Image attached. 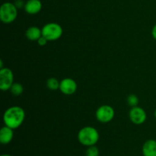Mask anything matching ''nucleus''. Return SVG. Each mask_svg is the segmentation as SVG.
Listing matches in <instances>:
<instances>
[{"label":"nucleus","mask_w":156,"mask_h":156,"mask_svg":"<svg viewBox=\"0 0 156 156\" xmlns=\"http://www.w3.org/2000/svg\"><path fill=\"white\" fill-rule=\"evenodd\" d=\"M127 103L129 106L136 107L139 103V98L136 94H129L127 97Z\"/></svg>","instance_id":"nucleus-16"},{"label":"nucleus","mask_w":156,"mask_h":156,"mask_svg":"<svg viewBox=\"0 0 156 156\" xmlns=\"http://www.w3.org/2000/svg\"><path fill=\"white\" fill-rule=\"evenodd\" d=\"M129 117L132 123L140 125L145 123L147 118L146 112L140 107H133L129 111Z\"/></svg>","instance_id":"nucleus-7"},{"label":"nucleus","mask_w":156,"mask_h":156,"mask_svg":"<svg viewBox=\"0 0 156 156\" xmlns=\"http://www.w3.org/2000/svg\"><path fill=\"white\" fill-rule=\"evenodd\" d=\"M14 75L12 70L9 68H2L0 69V89L3 91L10 90L13 85Z\"/></svg>","instance_id":"nucleus-6"},{"label":"nucleus","mask_w":156,"mask_h":156,"mask_svg":"<svg viewBox=\"0 0 156 156\" xmlns=\"http://www.w3.org/2000/svg\"><path fill=\"white\" fill-rule=\"evenodd\" d=\"M152 37H153L154 39L156 40V24L154 25L153 28H152Z\"/></svg>","instance_id":"nucleus-19"},{"label":"nucleus","mask_w":156,"mask_h":156,"mask_svg":"<svg viewBox=\"0 0 156 156\" xmlns=\"http://www.w3.org/2000/svg\"><path fill=\"white\" fill-rule=\"evenodd\" d=\"M25 34L29 41H37V40L42 36V30L37 27L32 26V27L27 28V30H26Z\"/></svg>","instance_id":"nucleus-12"},{"label":"nucleus","mask_w":156,"mask_h":156,"mask_svg":"<svg viewBox=\"0 0 156 156\" xmlns=\"http://www.w3.org/2000/svg\"><path fill=\"white\" fill-rule=\"evenodd\" d=\"M114 108L110 105H102L98 108L96 111V118L99 122L103 123H109L114 119Z\"/></svg>","instance_id":"nucleus-5"},{"label":"nucleus","mask_w":156,"mask_h":156,"mask_svg":"<svg viewBox=\"0 0 156 156\" xmlns=\"http://www.w3.org/2000/svg\"><path fill=\"white\" fill-rule=\"evenodd\" d=\"M18 16V8L12 2L3 3L0 8V19L4 24L12 23Z\"/></svg>","instance_id":"nucleus-3"},{"label":"nucleus","mask_w":156,"mask_h":156,"mask_svg":"<svg viewBox=\"0 0 156 156\" xmlns=\"http://www.w3.org/2000/svg\"><path fill=\"white\" fill-rule=\"evenodd\" d=\"M143 156H156V140H149L143 146Z\"/></svg>","instance_id":"nucleus-11"},{"label":"nucleus","mask_w":156,"mask_h":156,"mask_svg":"<svg viewBox=\"0 0 156 156\" xmlns=\"http://www.w3.org/2000/svg\"><path fill=\"white\" fill-rule=\"evenodd\" d=\"M15 6L18 8V9H21V8L24 7V5H25V3L23 2V0H16L15 2Z\"/></svg>","instance_id":"nucleus-18"},{"label":"nucleus","mask_w":156,"mask_h":156,"mask_svg":"<svg viewBox=\"0 0 156 156\" xmlns=\"http://www.w3.org/2000/svg\"><path fill=\"white\" fill-rule=\"evenodd\" d=\"M10 91L12 94L15 96H19L24 91V88H23V85L21 84L16 82V83H13L12 86L11 87Z\"/></svg>","instance_id":"nucleus-14"},{"label":"nucleus","mask_w":156,"mask_h":156,"mask_svg":"<svg viewBox=\"0 0 156 156\" xmlns=\"http://www.w3.org/2000/svg\"><path fill=\"white\" fill-rule=\"evenodd\" d=\"M25 119V112L21 107L13 106L8 108L3 115L5 126L15 129L19 127Z\"/></svg>","instance_id":"nucleus-1"},{"label":"nucleus","mask_w":156,"mask_h":156,"mask_svg":"<svg viewBox=\"0 0 156 156\" xmlns=\"http://www.w3.org/2000/svg\"><path fill=\"white\" fill-rule=\"evenodd\" d=\"M3 68V62L2 59H0V69Z\"/></svg>","instance_id":"nucleus-20"},{"label":"nucleus","mask_w":156,"mask_h":156,"mask_svg":"<svg viewBox=\"0 0 156 156\" xmlns=\"http://www.w3.org/2000/svg\"><path fill=\"white\" fill-rule=\"evenodd\" d=\"M48 41H49L48 40H47L46 37H44V36H41V37L37 40L38 44H39L40 46H41V47H44V46H45L46 44H47V42H48Z\"/></svg>","instance_id":"nucleus-17"},{"label":"nucleus","mask_w":156,"mask_h":156,"mask_svg":"<svg viewBox=\"0 0 156 156\" xmlns=\"http://www.w3.org/2000/svg\"><path fill=\"white\" fill-rule=\"evenodd\" d=\"M14 136L13 129L7 126H3L0 130V143L3 145H7L12 142Z\"/></svg>","instance_id":"nucleus-10"},{"label":"nucleus","mask_w":156,"mask_h":156,"mask_svg":"<svg viewBox=\"0 0 156 156\" xmlns=\"http://www.w3.org/2000/svg\"><path fill=\"white\" fill-rule=\"evenodd\" d=\"M1 156H12V155H9V154H3V155H2Z\"/></svg>","instance_id":"nucleus-21"},{"label":"nucleus","mask_w":156,"mask_h":156,"mask_svg":"<svg viewBox=\"0 0 156 156\" xmlns=\"http://www.w3.org/2000/svg\"><path fill=\"white\" fill-rule=\"evenodd\" d=\"M24 10L30 15H36L41 12L42 3L41 0H27L24 5Z\"/></svg>","instance_id":"nucleus-9"},{"label":"nucleus","mask_w":156,"mask_h":156,"mask_svg":"<svg viewBox=\"0 0 156 156\" xmlns=\"http://www.w3.org/2000/svg\"><path fill=\"white\" fill-rule=\"evenodd\" d=\"M59 85H60V82L55 78H50L47 81V88L52 91H56V90L59 89Z\"/></svg>","instance_id":"nucleus-13"},{"label":"nucleus","mask_w":156,"mask_h":156,"mask_svg":"<svg viewBox=\"0 0 156 156\" xmlns=\"http://www.w3.org/2000/svg\"><path fill=\"white\" fill-rule=\"evenodd\" d=\"M59 90L61 92L66 95H71L74 94L77 90V84L76 81L71 78H66L60 82Z\"/></svg>","instance_id":"nucleus-8"},{"label":"nucleus","mask_w":156,"mask_h":156,"mask_svg":"<svg viewBox=\"0 0 156 156\" xmlns=\"http://www.w3.org/2000/svg\"><path fill=\"white\" fill-rule=\"evenodd\" d=\"M78 140L85 146H94L99 140V133L92 126H85L81 129L78 133Z\"/></svg>","instance_id":"nucleus-2"},{"label":"nucleus","mask_w":156,"mask_h":156,"mask_svg":"<svg viewBox=\"0 0 156 156\" xmlns=\"http://www.w3.org/2000/svg\"><path fill=\"white\" fill-rule=\"evenodd\" d=\"M155 118H156V110H155Z\"/></svg>","instance_id":"nucleus-22"},{"label":"nucleus","mask_w":156,"mask_h":156,"mask_svg":"<svg viewBox=\"0 0 156 156\" xmlns=\"http://www.w3.org/2000/svg\"><path fill=\"white\" fill-rule=\"evenodd\" d=\"M42 36L49 41H56L62 35V27L57 23H48L43 27Z\"/></svg>","instance_id":"nucleus-4"},{"label":"nucleus","mask_w":156,"mask_h":156,"mask_svg":"<svg viewBox=\"0 0 156 156\" xmlns=\"http://www.w3.org/2000/svg\"><path fill=\"white\" fill-rule=\"evenodd\" d=\"M85 156H99V150L95 146H91L87 149Z\"/></svg>","instance_id":"nucleus-15"}]
</instances>
